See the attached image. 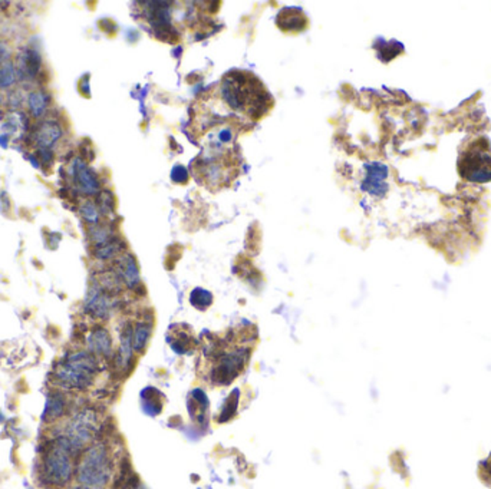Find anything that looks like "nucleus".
Returning a JSON list of instances; mask_svg holds the SVG:
<instances>
[{
	"instance_id": "6",
	"label": "nucleus",
	"mask_w": 491,
	"mask_h": 489,
	"mask_svg": "<svg viewBox=\"0 0 491 489\" xmlns=\"http://www.w3.org/2000/svg\"><path fill=\"white\" fill-rule=\"evenodd\" d=\"M461 176L469 181L487 183L491 181V155L481 148L471 151L459 162Z\"/></svg>"
},
{
	"instance_id": "18",
	"label": "nucleus",
	"mask_w": 491,
	"mask_h": 489,
	"mask_svg": "<svg viewBox=\"0 0 491 489\" xmlns=\"http://www.w3.org/2000/svg\"><path fill=\"white\" fill-rule=\"evenodd\" d=\"M50 99L45 91H34L27 97V106L35 118H41L46 112Z\"/></svg>"
},
{
	"instance_id": "30",
	"label": "nucleus",
	"mask_w": 491,
	"mask_h": 489,
	"mask_svg": "<svg viewBox=\"0 0 491 489\" xmlns=\"http://www.w3.org/2000/svg\"><path fill=\"white\" fill-rule=\"evenodd\" d=\"M138 489H146V488H144V486H138Z\"/></svg>"
},
{
	"instance_id": "27",
	"label": "nucleus",
	"mask_w": 491,
	"mask_h": 489,
	"mask_svg": "<svg viewBox=\"0 0 491 489\" xmlns=\"http://www.w3.org/2000/svg\"><path fill=\"white\" fill-rule=\"evenodd\" d=\"M11 56H12L11 48L5 42H0V66L11 62Z\"/></svg>"
},
{
	"instance_id": "26",
	"label": "nucleus",
	"mask_w": 491,
	"mask_h": 489,
	"mask_svg": "<svg viewBox=\"0 0 491 489\" xmlns=\"http://www.w3.org/2000/svg\"><path fill=\"white\" fill-rule=\"evenodd\" d=\"M171 177H172V180H174L176 183H186V180H187V177H188V174H187V169L184 168V166H176L174 169H172V172H171Z\"/></svg>"
},
{
	"instance_id": "17",
	"label": "nucleus",
	"mask_w": 491,
	"mask_h": 489,
	"mask_svg": "<svg viewBox=\"0 0 491 489\" xmlns=\"http://www.w3.org/2000/svg\"><path fill=\"white\" fill-rule=\"evenodd\" d=\"M153 333V323L151 322H138L134 327H132V348L134 352L137 353H142L146 350L147 344L150 341Z\"/></svg>"
},
{
	"instance_id": "10",
	"label": "nucleus",
	"mask_w": 491,
	"mask_h": 489,
	"mask_svg": "<svg viewBox=\"0 0 491 489\" xmlns=\"http://www.w3.org/2000/svg\"><path fill=\"white\" fill-rule=\"evenodd\" d=\"M72 177L76 188L86 195H92L99 191L98 177L83 160L75 158L72 162Z\"/></svg>"
},
{
	"instance_id": "12",
	"label": "nucleus",
	"mask_w": 491,
	"mask_h": 489,
	"mask_svg": "<svg viewBox=\"0 0 491 489\" xmlns=\"http://www.w3.org/2000/svg\"><path fill=\"white\" fill-rule=\"evenodd\" d=\"M42 66V56L34 48H25L16 59L18 76L23 79H34Z\"/></svg>"
},
{
	"instance_id": "22",
	"label": "nucleus",
	"mask_w": 491,
	"mask_h": 489,
	"mask_svg": "<svg viewBox=\"0 0 491 489\" xmlns=\"http://www.w3.org/2000/svg\"><path fill=\"white\" fill-rule=\"evenodd\" d=\"M18 80V72L12 62L0 66V90H9Z\"/></svg>"
},
{
	"instance_id": "8",
	"label": "nucleus",
	"mask_w": 491,
	"mask_h": 489,
	"mask_svg": "<svg viewBox=\"0 0 491 489\" xmlns=\"http://www.w3.org/2000/svg\"><path fill=\"white\" fill-rule=\"evenodd\" d=\"M85 349L98 359H109L113 356V343L111 333L104 326H94L85 336Z\"/></svg>"
},
{
	"instance_id": "14",
	"label": "nucleus",
	"mask_w": 491,
	"mask_h": 489,
	"mask_svg": "<svg viewBox=\"0 0 491 489\" xmlns=\"http://www.w3.org/2000/svg\"><path fill=\"white\" fill-rule=\"evenodd\" d=\"M366 178L364 183V190L373 195H384L388 190L387 184L384 183L388 177V168L380 162H373L366 166Z\"/></svg>"
},
{
	"instance_id": "3",
	"label": "nucleus",
	"mask_w": 491,
	"mask_h": 489,
	"mask_svg": "<svg viewBox=\"0 0 491 489\" xmlns=\"http://www.w3.org/2000/svg\"><path fill=\"white\" fill-rule=\"evenodd\" d=\"M38 478L43 486L65 488L75 476L76 465L74 455L68 452L53 437L43 442L39 451Z\"/></svg>"
},
{
	"instance_id": "19",
	"label": "nucleus",
	"mask_w": 491,
	"mask_h": 489,
	"mask_svg": "<svg viewBox=\"0 0 491 489\" xmlns=\"http://www.w3.org/2000/svg\"><path fill=\"white\" fill-rule=\"evenodd\" d=\"M121 251H123V244L117 237H115L102 246L94 247V257L97 260L106 262V260H112L115 257H118Z\"/></svg>"
},
{
	"instance_id": "7",
	"label": "nucleus",
	"mask_w": 491,
	"mask_h": 489,
	"mask_svg": "<svg viewBox=\"0 0 491 489\" xmlns=\"http://www.w3.org/2000/svg\"><path fill=\"white\" fill-rule=\"evenodd\" d=\"M83 310L88 316H92L94 319L106 320L113 310L112 295L104 290L102 287L95 281L88 290V295L83 302Z\"/></svg>"
},
{
	"instance_id": "1",
	"label": "nucleus",
	"mask_w": 491,
	"mask_h": 489,
	"mask_svg": "<svg viewBox=\"0 0 491 489\" xmlns=\"http://www.w3.org/2000/svg\"><path fill=\"white\" fill-rule=\"evenodd\" d=\"M101 371L99 359L86 349L67 352L53 364L50 376L56 388L85 392L88 390Z\"/></svg>"
},
{
	"instance_id": "13",
	"label": "nucleus",
	"mask_w": 491,
	"mask_h": 489,
	"mask_svg": "<svg viewBox=\"0 0 491 489\" xmlns=\"http://www.w3.org/2000/svg\"><path fill=\"white\" fill-rule=\"evenodd\" d=\"M115 274L118 276L121 283H124L130 289H134L139 284V269L132 254L125 253L117 258L115 263Z\"/></svg>"
},
{
	"instance_id": "23",
	"label": "nucleus",
	"mask_w": 491,
	"mask_h": 489,
	"mask_svg": "<svg viewBox=\"0 0 491 489\" xmlns=\"http://www.w3.org/2000/svg\"><path fill=\"white\" fill-rule=\"evenodd\" d=\"M191 304L198 310H206L213 303V295L205 289H194L190 295Z\"/></svg>"
},
{
	"instance_id": "2",
	"label": "nucleus",
	"mask_w": 491,
	"mask_h": 489,
	"mask_svg": "<svg viewBox=\"0 0 491 489\" xmlns=\"http://www.w3.org/2000/svg\"><path fill=\"white\" fill-rule=\"evenodd\" d=\"M258 85V80L253 78V75L233 72L226 75L221 85V94L226 104L232 109L258 117L257 111L265 112L268 109V99H270L263 91V86Z\"/></svg>"
},
{
	"instance_id": "25",
	"label": "nucleus",
	"mask_w": 491,
	"mask_h": 489,
	"mask_svg": "<svg viewBox=\"0 0 491 489\" xmlns=\"http://www.w3.org/2000/svg\"><path fill=\"white\" fill-rule=\"evenodd\" d=\"M98 208H99V211L104 213V214L112 213V210H113V198H112V195H111L108 191H104L102 194H99V204H98Z\"/></svg>"
},
{
	"instance_id": "16",
	"label": "nucleus",
	"mask_w": 491,
	"mask_h": 489,
	"mask_svg": "<svg viewBox=\"0 0 491 489\" xmlns=\"http://www.w3.org/2000/svg\"><path fill=\"white\" fill-rule=\"evenodd\" d=\"M141 404L147 413H150L151 416H157L162 411L164 396L158 389L147 388L141 392Z\"/></svg>"
},
{
	"instance_id": "4",
	"label": "nucleus",
	"mask_w": 491,
	"mask_h": 489,
	"mask_svg": "<svg viewBox=\"0 0 491 489\" xmlns=\"http://www.w3.org/2000/svg\"><path fill=\"white\" fill-rule=\"evenodd\" d=\"M113 475V462L109 446L94 442L78 458L75 478L86 489H106Z\"/></svg>"
},
{
	"instance_id": "24",
	"label": "nucleus",
	"mask_w": 491,
	"mask_h": 489,
	"mask_svg": "<svg viewBox=\"0 0 491 489\" xmlns=\"http://www.w3.org/2000/svg\"><path fill=\"white\" fill-rule=\"evenodd\" d=\"M237 404H239V390L236 392H232V395H230L227 399H226V404L221 409V413L219 415V422L220 423H224V422H228L230 419H232L236 413V409H237Z\"/></svg>"
},
{
	"instance_id": "11",
	"label": "nucleus",
	"mask_w": 491,
	"mask_h": 489,
	"mask_svg": "<svg viewBox=\"0 0 491 489\" xmlns=\"http://www.w3.org/2000/svg\"><path fill=\"white\" fill-rule=\"evenodd\" d=\"M62 128L56 121H42L32 132V139L39 150H50L55 143L61 139Z\"/></svg>"
},
{
	"instance_id": "28",
	"label": "nucleus",
	"mask_w": 491,
	"mask_h": 489,
	"mask_svg": "<svg viewBox=\"0 0 491 489\" xmlns=\"http://www.w3.org/2000/svg\"><path fill=\"white\" fill-rule=\"evenodd\" d=\"M69 489H86V488H83L82 485H79V483H78V485H74V486H71Z\"/></svg>"
},
{
	"instance_id": "5",
	"label": "nucleus",
	"mask_w": 491,
	"mask_h": 489,
	"mask_svg": "<svg viewBox=\"0 0 491 489\" xmlns=\"http://www.w3.org/2000/svg\"><path fill=\"white\" fill-rule=\"evenodd\" d=\"M249 359V352L244 348L223 353L216 367L212 370V381L219 386H226L233 382L243 371Z\"/></svg>"
},
{
	"instance_id": "15",
	"label": "nucleus",
	"mask_w": 491,
	"mask_h": 489,
	"mask_svg": "<svg viewBox=\"0 0 491 489\" xmlns=\"http://www.w3.org/2000/svg\"><path fill=\"white\" fill-rule=\"evenodd\" d=\"M277 26L284 32H299L306 26V16L299 8H284L277 15Z\"/></svg>"
},
{
	"instance_id": "9",
	"label": "nucleus",
	"mask_w": 491,
	"mask_h": 489,
	"mask_svg": "<svg viewBox=\"0 0 491 489\" xmlns=\"http://www.w3.org/2000/svg\"><path fill=\"white\" fill-rule=\"evenodd\" d=\"M69 413V399L61 389H52L46 395L42 420L46 423H57Z\"/></svg>"
},
{
	"instance_id": "29",
	"label": "nucleus",
	"mask_w": 491,
	"mask_h": 489,
	"mask_svg": "<svg viewBox=\"0 0 491 489\" xmlns=\"http://www.w3.org/2000/svg\"><path fill=\"white\" fill-rule=\"evenodd\" d=\"M2 101H4V97H2V95H0V104H2Z\"/></svg>"
},
{
	"instance_id": "20",
	"label": "nucleus",
	"mask_w": 491,
	"mask_h": 489,
	"mask_svg": "<svg viewBox=\"0 0 491 489\" xmlns=\"http://www.w3.org/2000/svg\"><path fill=\"white\" fill-rule=\"evenodd\" d=\"M88 236H90V240H91L94 247L102 246V244L111 241L112 239H115L112 232H111V228L106 225H102V224L91 225L88 229Z\"/></svg>"
},
{
	"instance_id": "21",
	"label": "nucleus",
	"mask_w": 491,
	"mask_h": 489,
	"mask_svg": "<svg viewBox=\"0 0 491 489\" xmlns=\"http://www.w3.org/2000/svg\"><path fill=\"white\" fill-rule=\"evenodd\" d=\"M81 217L91 225L101 224V211L94 201H85L79 208Z\"/></svg>"
}]
</instances>
